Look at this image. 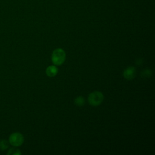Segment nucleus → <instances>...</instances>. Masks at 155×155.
Masks as SVG:
<instances>
[{
	"label": "nucleus",
	"instance_id": "f257e3e1",
	"mask_svg": "<svg viewBox=\"0 0 155 155\" xmlns=\"http://www.w3.org/2000/svg\"><path fill=\"white\" fill-rule=\"evenodd\" d=\"M65 57V52L63 49L61 48H56L52 53L51 61L54 65H61L64 62Z\"/></svg>",
	"mask_w": 155,
	"mask_h": 155
},
{
	"label": "nucleus",
	"instance_id": "f03ea898",
	"mask_svg": "<svg viewBox=\"0 0 155 155\" xmlns=\"http://www.w3.org/2000/svg\"><path fill=\"white\" fill-rule=\"evenodd\" d=\"M104 100L103 94L99 91H94L91 93L88 97V103L94 107L99 105Z\"/></svg>",
	"mask_w": 155,
	"mask_h": 155
},
{
	"label": "nucleus",
	"instance_id": "7ed1b4c3",
	"mask_svg": "<svg viewBox=\"0 0 155 155\" xmlns=\"http://www.w3.org/2000/svg\"><path fill=\"white\" fill-rule=\"evenodd\" d=\"M24 141V138L23 135L20 133H13L10 134L8 138V142L10 145L13 147H19L21 146Z\"/></svg>",
	"mask_w": 155,
	"mask_h": 155
},
{
	"label": "nucleus",
	"instance_id": "20e7f679",
	"mask_svg": "<svg viewBox=\"0 0 155 155\" xmlns=\"http://www.w3.org/2000/svg\"><path fill=\"white\" fill-rule=\"evenodd\" d=\"M136 74V68L133 66L127 67L126 69L124 70L123 72L124 77L128 80L133 79L135 77Z\"/></svg>",
	"mask_w": 155,
	"mask_h": 155
},
{
	"label": "nucleus",
	"instance_id": "39448f33",
	"mask_svg": "<svg viewBox=\"0 0 155 155\" xmlns=\"http://www.w3.org/2000/svg\"><path fill=\"white\" fill-rule=\"evenodd\" d=\"M58 72V69L55 65H50L48 66L45 71L46 74L48 77H54L55 76Z\"/></svg>",
	"mask_w": 155,
	"mask_h": 155
},
{
	"label": "nucleus",
	"instance_id": "423d86ee",
	"mask_svg": "<svg viewBox=\"0 0 155 155\" xmlns=\"http://www.w3.org/2000/svg\"><path fill=\"white\" fill-rule=\"evenodd\" d=\"M74 102L76 105L78 107H81L85 104V99L82 96H78L75 98Z\"/></svg>",
	"mask_w": 155,
	"mask_h": 155
},
{
	"label": "nucleus",
	"instance_id": "0eeeda50",
	"mask_svg": "<svg viewBox=\"0 0 155 155\" xmlns=\"http://www.w3.org/2000/svg\"><path fill=\"white\" fill-rule=\"evenodd\" d=\"M9 142L5 139L0 140V149L1 150H5L8 148Z\"/></svg>",
	"mask_w": 155,
	"mask_h": 155
},
{
	"label": "nucleus",
	"instance_id": "6e6552de",
	"mask_svg": "<svg viewBox=\"0 0 155 155\" xmlns=\"http://www.w3.org/2000/svg\"><path fill=\"white\" fill-rule=\"evenodd\" d=\"M7 154H8V155H19V154H21V152L18 148H12L10 149L9 151L7 152Z\"/></svg>",
	"mask_w": 155,
	"mask_h": 155
},
{
	"label": "nucleus",
	"instance_id": "1a4fd4ad",
	"mask_svg": "<svg viewBox=\"0 0 155 155\" xmlns=\"http://www.w3.org/2000/svg\"><path fill=\"white\" fill-rule=\"evenodd\" d=\"M151 71L150 69H145L141 73V76L143 78H149L150 76H151Z\"/></svg>",
	"mask_w": 155,
	"mask_h": 155
}]
</instances>
